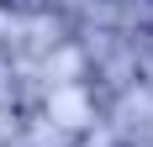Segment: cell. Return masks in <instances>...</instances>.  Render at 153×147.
<instances>
[{
    "label": "cell",
    "mask_w": 153,
    "mask_h": 147,
    "mask_svg": "<svg viewBox=\"0 0 153 147\" xmlns=\"http://www.w3.org/2000/svg\"><path fill=\"white\" fill-rule=\"evenodd\" d=\"M5 5H37V0H5Z\"/></svg>",
    "instance_id": "cell-1"
}]
</instances>
